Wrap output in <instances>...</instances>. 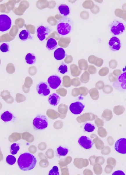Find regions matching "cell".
<instances>
[{
    "label": "cell",
    "mask_w": 126,
    "mask_h": 175,
    "mask_svg": "<svg viewBox=\"0 0 126 175\" xmlns=\"http://www.w3.org/2000/svg\"><path fill=\"white\" fill-rule=\"evenodd\" d=\"M37 159L34 155L29 153H25L19 157L17 161L19 167L22 171H27L32 170L37 164Z\"/></svg>",
    "instance_id": "6da1fadb"
},
{
    "label": "cell",
    "mask_w": 126,
    "mask_h": 175,
    "mask_svg": "<svg viewBox=\"0 0 126 175\" xmlns=\"http://www.w3.org/2000/svg\"><path fill=\"white\" fill-rule=\"evenodd\" d=\"M72 21L69 18L63 17L58 22L57 30L60 35L65 36L70 32L72 29L73 24Z\"/></svg>",
    "instance_id": "7a4b0ae2"
},
{
    "label": "cell",
    "mask_w": 126,
    "mask_h": 175,
    "mask_svg": "<svg viewBox=\"0 0 126 175\" xmlns=\"http://www.w3.org/2000/svg\"><path fill=\"white\" fill-rule=\"evenodd\" d=\"M33 127L37 130H42L47 127L48 121L44 115H38L33 120Z\"/></svg>",
    "instance_id": "3957f363"
},
{
    "label": "cell",
    "mask_w": 126,
    "mask_h": 175,
    "mask_svg": "<svg viewBox=\"0 0 126 175\" xmlns=\"http://www.w3.org/2000/svg\"><path fill=\"white\" fill-rule=\"evenodd\" d=\"M12 20L7 15H0V31L3 32L10 29L12 26Z\"/></svg>",
    "instance_id": "277c9868"
},
{
    "label": "cell",
    "mask_w": 126,
    "mask_h": 175,
    "mask_svg": "<svg viewBox=\"0 0 126 175\" xmlns=\"http://www.w3.org/2000/svg\"><path fill=\"white\" fill-rule=\"evenodd\" d=\"M125 30L124 25L121 22L115 21L112 23L110 27V31L115 35H119L123 34Z\"/></svg>",
    "instance_id": "5b68a950"
},
{
    "label": "cell",
    "mask_w": 126,
    "mask_h": 175,
    "mask_svg": "<svg viewBox=\"0 0 126 175\" xmlns=\"http://www.w3.org/2000/svg\"><path fill=\"white\" fill-rule=\"evenodd\" d=\"M37 93L41 96H47L50 93V90L47 83L41 82L36 87Z\"/></svg>",
    "instance_id": "8992f818"
},
{
    "label": "cell",
    "mask_w": 126,
    "mask_h": 175,
    "mask_svg": "<svg viewBox=\"0 0 126 175\" xmlns=\"http://www.w3.org/2000/svg\"><path fill=\"white\" fill-rule=\"evenodd\" d=\"M37 37L38 39L42 41L45 39L51 32V30L48 27L44 26H40L37 30Z\"/></svg>",
    "instance_id": "52a82bcc"
},
{
    "label": "cell",
    "mask_w": 126,
    "mask_h": 175,
    "mask_svg": "<svg viewBox=\"0 0 126 175\" xmlns=\"http://www.w3.org/2000/svg\"><path fill=\"white\" fill-rule=\"evenodd\" d=\"M115 149L119 153L126 154V138L119 139L116 142Z\"/></svg>",
    "instance_id": "ba28073f"
},
{
    "label": "cell",
    "mask_w": 126,
    "mask_h": 175,
    "mask_svg": "<svg viewBox=\"0 0 126 175\" xmlns=\"http://www.w3.org/2000/svg\"><path fill=\"white\" fill-rule=\"evenodd\" d=\"M47 82L50 88L53 89H56L58 88L61 83V78L56 75H52L49 77Z\"/></svg>",
    "instance_id": "9c48e42d"
},
{
    "label": "cell",
    "mask_w": 126,
    "mask_h": 175,
    "mask_svg": "<svg viewBox=\"0 0 126 175\" xmlns=\"http://www.w3.org/2000/svg\"><path fill=\"white\" fill-rule=\"evenodd\" d=\"M80 146L86 150H89L92 148L93 143L90 139L87 136H82L78 140Z\"/></svg>",
    "instance_id": "30bf717a"
},
{
    "label": "cell",
    "mask_w": 126,
    "mask_h": 175,
    "mask_svg": "<svg viewBox=\"0 0 126 175\" xmlns=\"http://www.w3.org/2000/svg\"><path fill=\"white\" fill-rule=\"evenodd\" d=\"M84 105L80 102H76L70 105V110L72 113L74 115H79L82 112L84 108Z\"/></svg>",
    "instance_id": "8fae6325"
},
{
    "label": "cell",
    "mask_w": 126,
    "mask_h": 175,
    "mask_svg": "<svg viewBox=\"0 0 126 175\" xmlns=\"http://www.w3.org/2000/svg\"><path fill=\"white\" fill-rule=\"evenodd\" d=\"M109 47L111 50L117 51L121 48V43L120 39L117 37H113L110 39L109 43Z\"/></svg>",
    "instance_id": "7c38bea8"
},
{
    "label": "cell",
    "mask_w": 126,
    "mask_h": 175,
    "mask_svg": "<svg viewBox=\"0 0 126 175\" xmlns=\"http://www.w3.org/2000/svg\"><path fill=\"white\" fill-rule=\"evenodd\" d=\"M118 82L119 85L116 87V88L119 90H124L126 89V73L123 74L118 77Z\"/></svg>",
    "instance_id": "4fadbf2b"
},
{
    "label": "cell",
    "mask_w": 126,
    "mask_h": 175,
    "mask_svg": "<svg viewBox=\"0 0 126 175\" xmlns=\"http://www.w3.org/2000/svg\"><path fill=\"white\" fill-rule=\"evenodd\" d=\"M54 55L56 60H63L65 57L66 53L64 49L62 48H59L54 52Z\"/></svg>",
    "instance_id": "5bb4252c"
},
{
    "label": "cell",
    "mask_w": 126,
    "mask_h": 175,
    "mask_svg": "<svg viewBox=\"0 0 126 175\" xmlns=\"http://www.w3.org/2000/svg\"><path fill=\"white\" fill-rule=\"evenodd\" d=\"M60 100V97L58 95L53 93L48 98V102L51 105L56 106L58 104Z\"/></svg>",
    "instance_id": "9a60e30c"
},
{
    "label": "cell",
    "mask_w": 126,
    "mask_h": 175,
    "mask_svg": "<svg viewBox=\"0 0 126 175\" xmlns=\"http://www.w3.org/2000/svg\"><path fill=\"white\" fill-rule=\"evenodd\" d=\"M58 9L61 14L65 17L68 16L70 14V8L67 5L62 4L59 6Z\"/></svg>",
    "instance_id": "2e32d148"
},
{
    "label": "cell",
    "mask_w": 126,
    "mask_h": 175,
    "mask_svg": "<svg viewBox=\"0 0 126 175\" xmlns=\"http://www.w3.org/2000/svg\"><path fill=\"white\" fill-rule=\"evenodd\" d=\"M19 38L22 41H26L32 39L30 32L27 30H23L19 34Z\"/></svg>",
    "instance_id": "e0dca14e"
},
{
    "label": "cell",
    "mask_w": 126,
    "mask_h": 175,
    "mask_svg": "<svg viewBox=\"0 0 126 175\" xmlns=\"http://www.w3.org/2000/svg\"><path fill=\"white\" fill-rule=\"evenodd\" d=\"M58 43L54 39L50 38L47 42L46 47L48 50H53L56 48Z\"/></svg>",
    "instance_id": "ac0fdd59"
},
{
    "label": "cell",
    "mask_w": 126,
    "mask_h": 175,
    "mask_svg": "<svg viewBox=\"0 0 126 175\" xmlns=\"http://www.w3.org/2000/svg\"><path fill=\"white\" fill-rule=\"evenodd\" d=\"M13 114L9 111L5 112L3 114H2L1 117V119L5 122H8L11 121L13 119Z\"/></svg>",
    "instance_id": "d6986e66"
},
{
    "label": "cell",
    "mask_w": 126,
    "mask_h": 175,
    "mask_svg": "<svg viewBox=\"0 0 126 175\" xmlns=\"http://www.w3.org/2000/svg\"><path fill=\"white\" fill-rule=\"evenodd\" d=\"M25 60L26 63L29 65H33L36 63V58L35 55L33 53L27 54L26 56Z\"/></svg>",
    "instance_id": "ffe728a7"
},
{
    "label": "cell",
    "mask_w": 126,
    "mask_h": 175,
    "mask_svg": "<svg viewBox=\"0 0 126 175\" xmlns=\"http://www.w3.org/2000/svg\"><path fill=\"white\" fill-rule=\"evenodd\" d=\"M10 149L12 155H16L20 150V145L17 143H13L11 145Z\"/></svg>",
    "instance_id": "44dd1931"
},
{
    "label": "cell",
    "mask_w": 126,
    "mask_h": 175,
    "mask_svg": "<svg viewBox=\"0 0 126 175\" xmlns=\"http://www.w3.org/2000/svg\"><path fill=\"white\" fill-rule=\"evenodd\" d=\"M84 128L85 131L88 133L93 132L95 129V126L93 124L89 123H86L84 125Z\"/></svg>",
    "instance_id": "7402d4cb"
},
{
    "label": "cell",
    "mask_w": 126,
    "mask_h": 175,
    "mask_svg": "<svg viewBox=\"0 0 126 175\" xmlns=\"http://www.w3.org/2000/svg\"><path fill=\"white\" fill-rule=\"evenodd\" d=\"M58 154L60 156H65L68 152L69 150L68 149L59 147L57 149Z\"/></svg>",
    "instance_id": "603a6c76"
},
{
    "label": "cell",
    "mask_w": 126,
    "mask_h": 175,
    "mask_svg": "<svg viewBox=\"0 0 126 175\" xmlns=\"http://www.w3.org/2000/svg\"><path fill=\"white\" fill-rule=\"evenodd\" d=\"M16 158L13 155H8L6 158L7 163L9 165H12L16 163Z\"/></svg>",
    "instance_id": "cb8c5ba5"
},
{
    "label": "cell",
    "mask_w": 126,
    "mask_h": 175,
    "mask_svg": "<svg viewBox=\"0 0 126 175\" xmlns=\"http://www.w3.org/2000/svg\"><path fill=\"white\" fill-rule=\"evenodd\" d=\"M0 50L3 53H6L9 51V46L7 43H3L0 46Z\"/></svg>",
    "instance_id": "d4e9b609"
},
{
    "label": "cell",
    "mask_w": 126,
    "mask_h": 175,
    "mask_svg": "<svg viewBox=\"0 0 126 175\" xmlns=\"http://www.w3.org/2000/svg\"><path fill=\"white\" fill-rule=\"evenodd\" d=\"M49 175H59L58 168L57 166H54L50 171Z\"/></svg>",
    "instance_id": "484cf974"
},
{
    "label": "cell",
    "mask_w": 126,
    "mask_h": 175,
    "mask_svg": "<svg viewBox=\"0 0 126 175\" xmlns=\"http://www.w3.org/2000/svg\"><path fill=\"white\" fill-rule=\"evenodd\" d=\"M58 71L61 74H65L68 71L67 66L64 64L61 65L59 68Z\"/></svg>",
    "instance_id": "4316f807"
},
{
    "label": "cell",
    "mask_w": 126,
    "mask_h": 175,
    "mask_svg": "<svg viewBox=\"0 0 126 175\" xmlns=\"http://www.w3.org/2000/svg\"><path fill=\"white\" fill-rule=\"evenodd\" d=\"M125 174L124 172L121 171H116L114 172L113 174V175H125Z\"/></svg>",
    "instance_id": "83f0119b"
},
{
    "label": "cell",
    "mask_w": 126,
    "mask_h": 175,
    "mask_svg": "<svg viewBox=\"0 0 126 175\" xmlns=\"http://www.w3.org/2000/svg\"><path fill=\"white\" fill-rule=\"evenodd\" d=\"M123 71H125V72H126L125 73H126V65L125 66V68H124V69H123Z\"/></svg>",
    "instance_id": "f1b7e54d"
}]
</instances>
